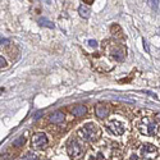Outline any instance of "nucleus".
<instances>
[{"label":"nucleus","mask_w":160,"mask_h":160,"mask_svg":"<svg viewBox=\"0 0 160 160\" xmlns=\"http://www.w3.org/2000/svg\"><path fill=\"white\" fill-rule=\"evenodd\" d=\"M99 134V128L97 125L94 124V123H88V124H85L83 127H81L78 129V136L85 140V141H94L96 140Z\"/></svg>","instance_id":"1"},{"label":"nucleus","mask_w":160,"mask_h":160,"mask_svg":"<svg viewBox=\"0 0 160 160\" xmlns=\"http://www.w3.org/2000/svg\"><path fill=\"white\" fill-rule=\"evenodd\" d=\"M138 129L145 136H154L158 131V124L153 119H150V118H144L138 123Z\"/></svg>","instance_id":"2"},{"label":"nucleus","mask_w":160,"mask_h":160,"mask_svg":"<svg viewBox=\"0 0 160 160\" xmlns=\"http://www.w3.org/2000/svg\"><path fill=\"white\" fill-rule=\"evenodd\" d=\"M67 153H68V155L73 159L80 158L81 154L83 153V147L81 145V142L77 138H71L68 145H67Z\"/></svg>","instance_id":"3"},{"label":"nucleus","mask_w":160,"mask_h":160,"mask_svg":"<svg viewBox=\"0 0 160 160\" xmlns=\"http://www.w3.org/2000/svg\"><path fill=\"white\" fill-rule=\"evenodd\" d=\"M47 137H46V134L45 133H35L32 136V147L35 149V150H43L47 146Z\"/></svg>","instance_id":"4"},{"label":"nucleus","mask_w":160,"mask_h":160,"mask_svg":"<svg viewBox=\"0 0 160 160\" xmlns=\"http://www.w3.org/2000/svg\"><path fill=\"white\" fill-rule=\"evenodd\" d=\"M108 128L109 131H110L112 133H114L115 136H121V134H123L124 132V125L123 123H121L119 121H110L108 123Z\"/></svg>","instance_id":"5"},{"label":"nucleus","mask_w":160,"mask_h":160,"mask_svg":"<svg viewBox=\"0 0 160 160\" xmlns=\"http://www.w3.org/2000/svg\"><path fill=\"white\" fill-rule=\"evenodd\" d=\"M141 154L144 158H147V159H154L158 156V150L155 146L153 145H144L141 149Z\"/></svg>","instance_id":"6"},{"label":"nucleus","mask_w":160,"mask_h":160,"mask_svg":"<svg viewBox=\"0 0 160 160\" xmlns=\"http://www.w3.org/2000/svg\"><path fill=\"white\" fill-rule=\"evenodd\" d=\"M95 113L99 118H105L109 114V106L106 104H97L95 108Z\"/></svg>","instance_id":"7"},{"label":"nucleus","mask_w":160,"mask_h":160,"mask_svg":"<svg viewBox=\"0 0 160 160\" xmlns=\"http://www.w3.org/2000/svg\"><path fill=\"white\" fill-rule=\"evenodd\" d=\"M49 121L51 123H62L64 121V114L60 110H56L49 115Z\"/></svg>","instance_id":"8"},{"label":"nucleus","mask_w":160,"mask_h":160,"mask_svg":"<svg viewBox=\"0 0 160 160\" xmlns=\"http://www.w3.org/2000/svg\"><path fill=\"white\" fill-rule=\"evenodd\" d=\"M124 55H125V51H124V49L121 47V46H115L112 50V56L115 58V60H123Z\"/></svg>","instance_id":"9"},{"label":"nucleus","mask_w":160,"mask_h":160,"mask_svg":"<svg viewBox=\"0 0 160 160\" xmlns=\"http://www.w3.org/2000/svg\"><path fill=\"white\" fill-rule=\"evenodd\" d=\"M71 112L73 115L76 117H82V115H85L86 112H87V109L85 105H76L73 108H71Z\"/></svg>","instance_id":"10"},{"label":"nucleus","mask_w":160,"mask_h":160,"mask_svg":"<svg viewBox=\"0 0 160 160\" xmlns=\"http://www.w3.org/2000/svg\"><path fill=\"white\" fill-rule=\"evenodd\" d=\"M78 12H80L82 18H88V17H90V9H88V8H86L85 5H81L78 8Z\"/></svg>","instance_id":"11"},{"label":"nucleus","mask_w":160,"mask_h":160,"mask_svg":"<svg viewBox=\"0 0 160 160\" xmlns=\"http://www.w3.org/2000/svg\"><path fill=\"white\" fill-rule=\"evenodd\" d=\"M40 24H41V26H46V27H49V28H54V24L51 23V22H50V21H47V19H43V18H41L40 21Z\"/></svg>","instance_id":"12"},{"label":"nucleus","mask_w":160,"mask_h":160,"mask_svg":"<svg viewBox=\"0 0 160 160\" xmlns=\"http://www.w3.org/2000/svg\"><path fill=\"white\" fill-rule=\"evenodd\" d=\"M23 160H39V156L36 154H33V153H30V154H27L23 158Z\"/></svg>","instance_id":"13"},{"label":"nucleus","mask_w":160,"mask_h":160,"mask_svg":"<svg viewBox=\"0 0 160 160\" xmlns=\"http://www.w3.org/2000/svg\"><path fill=\"white\" fill-rule=\"evenodd\" d=\"M23 142H24V137H23V136H21L18 140H15V141L13 142V145H14V146H19V145H22V144H23Z\"/></svg>","instance_id":"14"},{"label":"nucleus","mask_w":160,"mask_h":160,"mask_svg":"<svg viewBox=\"0 0 160 160\" xmlns=\"http://www.w3.org/2000/svg\"><path fill=\"white\" fill-rule=\"evenodd\" d=\"M0 63H2V68H6V60H5V58L2 55V58H0Z\"/></svg>","instance_id":"15"},{"label":"nucleus","mask_w":160,"mask_h":160,"mask_svg":"<svg viewBox=\"0 0 160 160\" xmlns=\"http://www.w3.org/2000/svg\"><path fill=\"white\" fill-rule=\"evenodd\" d=\"M88 45H90L91 47H96V46H97V43H96L95 40H90V41H88Z\"/></svg>","instance_id":"16"},{"label":"nucleus","mask_w":160,"mask_h":160,"mask_svg":"<svg viewBox=\"0 0 160 160\" xmlns=\"http://www.w3.org/2000/svg\"><path fill=\"white\" fill-rule=\"evenodd\" d=\"M41 114H43V112H37L36 115H35V119H39V118L41 117Z\"/></svg>","instance_id":"17"},{"label":"nucleus","mask_w":160,"mask_h":160,"mask_svg":"<svg viewBox=\"0 0 160 160\" xmlns=\"http://www.w3.org/2000/svg\"><path fill=\"white\" fill-rule=\"evenodd\" d=\"M83 3H86V4L91 5V4H92V3H94V2H92V0H85V2H83Z\"/></svg>","instance_id":"18"}]
</instances>
